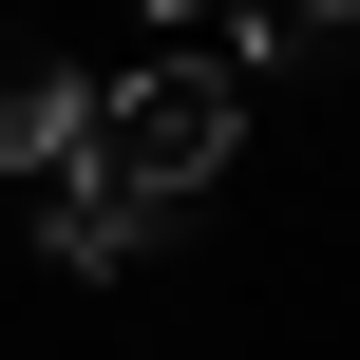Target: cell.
<instances>
[{
  "mask_svg": "<svg viewBox=\"0 0 360 360\" xmlns=\"http://www.w3.org/2000/svg\"><path fill=\"white\" fill-rule=\"evenodd\" d=\"M209 171H228V76H209V57H133V76H95V114H76V171H57V190H95V209L152 247Z\"/></svg>",
  "mask_w": 360,
  "mask_h": 360,
  "instance_id": "6da1fadb",
  "label": "cell"
},
{
  "mask_svg": "<svg viewBox=\"0 0 360 360\" xmlns=\"http://www.w3.org/2000/svg\"><path fill=\"white\" fill-rule=\"evenodd\" d=\"M76 114H95L76 76H38V57H0V171H38V190H57V171H76Z\"/></svg>",
  "mask_w": 360,
  "mask_h": 360,
  "instance_id": "7a4b0ae2",
  "label": "cell"
},
{
  "mask_svg": "<svg viewBox=\"0 0 360 360\" xmlns=\"http://www.w3.org/2000/svg\"><path fill=\"white\" fill-rule=\"evenodd\" d=\"M38 247H57V266H133V228H114L95 190H38Z\"/></svg>",
  "mask_w": 360,
  "mask_h": 360,
  "instance_id": "3957f363",
  "label": "cell"
}]
</instances>
